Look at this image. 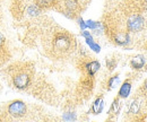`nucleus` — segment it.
Segmentation results:
<instances>
[{"label":"nucleus","instance_id":"2","mask_svg":"<svg viewBox=\"0 0 147 122\" xmlns=\"http://www.w3.org/2000/svg\"><path fill=\"white\" fill-rule=\"evenodd\" d=\"M8 114L14 118H20L26 113V105L22 101H14L8 105Z\"/></svg>","mask_w":147,"mask_h":122},{"label":"nucleus","instance_id":"4","mask_svg":"<svg viewBox=\"0 0 147 122\" xmlns=\"http://www.w3.org/2000/svg\"><path fill=\"white\" fill-rule=\"evenodd\" d=\"M128 28L131 32H138L144 27V18L139 15H132L128 19Z\"/></svg>","mask_w":147,"mask_h":122},{"label":"nucleus","instance_id":"12","mask_svg":"<svg viewBox=\"0 0 147 122\" xmlns=\"http://www.w3.org/2000/svg\"><path fill=\"white\" fill-rule=\"evenodd\" d=\"M85 24H86V27H90V28H92V30H95V28L98 26V24H97V23H94L93 20H87Z\"/></svg>","mask_w":147,"mask_h":122},{"label":"nucleus","instance_id":"13","mask_svg":"<svg viewBox=\"0 0 147 122\" xmlns=\"http://www.w3.org/2000/svg\"><path fill=\"white\" fill-rule=\"evenodd\" d=\"M118 80H119L118 76H114V77H112V78L110 79V82H109V86H110V88L114 87V85H115V83H118Z\"/></svg>","mask_w":147,"mask_h":122},{"label":"nucleus","instance_id":"3","mask_svg":"<svg viewBox=\"0 0 147 122\" xmlns=\"http://www.w3.org/2000/svg\"><path fill=\"white\" fill-rule=\"evenodd\" d=\"M30 82H31L30 75L24 71H19L13 77V84L17 89H25L30 85Z\"/></svg>","mask_w":147,"mask_h":122},{"label":"nucleus","instance_id":"5","mask_svg":"<svg viewBox=\"0 0 147 122\" xmlns=\"http://www.w3.org/2000/svg\"><path fill=\"white\" fill-rule=\"evenodd\" d=\"M144 65H145V58L143 55H137L131 61V66L135 69H140L144 67Z\"/></svg>","mask_w":147,"mask_h":122},{"label":"nucleus","instance_id":"1","mask_svg":"<svg viewBox=\"0 0 147 122\" xmlns=\"http://www.w3.org/2000/svg\"><path fill=\"white\" fill-rule=\"evenodd\" d=\"M70 43L71 40L66 34H58L53 38V48L57 51H61V52L68 51L70 49Z\"/></svg>","mask_w":147,"mask_h":122},{"label":"nucleus","instance_id":"6","mask_svg":"<svg viewBox=\"0 0 147 122\" xmlns=\"http://www.w3.org/2000/svg\"><path fill=\"white\" fill-rule=\"evenodd\" d=\"M130 90H131V85L129 84L128 82L127 83H123L121 88H120V90H119V96L122 97V98L128 97L129 94H130Z\"/></svg>","mask_w":147,"mask_h":122},{"label":"nucleus","instance_id":"9","mask_svg":"<svg viewBox=\"0 0 147 122\" xmlns=\"http://www.w3.org/2000/svg\"><path fill=\"white\" fill-rule=\"evenodd\" d=\"M100 68V63L97 61H92L87 65V71L90 72V75H94Z\"/></svg>","mask_w":147,"mask_h":122},{"label":"nucleus","instance_id":"8","mask_svg":"<svg viewBox=\"0 0 147 122\" xmlns=\"http://www.w3.org/2000/svg\"><path fill=\"white\" fill-rule=\"evenodd\" d=\"M55 0H35V3L38 8H49L53 6Z\"/></svg>","mask_w":147,"mask_h":122},{"label":"nucleus","instance_id":"14","mask_svg":"<svg viewBox=\"0 0 147 122\" xmlns=\"http://www.w3.org/2000/svg\"><path fill=\"white\" fill-rule=\"evenodd\" d=\"M130 111L131 113H137L138 112V104L136 102H132L131 105H130Z\"/></svg>","mask_w":147,"mask_h":122},{"label":"nucleus","instance_id":"11","mask_svg":"<svg viewBox=\"0 0 147 122\" xmlns=\"http://www.w3.org/2000/svg\"><path fill=\"white\" fill-rule=\"evenodd\" d=\"M5 43H6V38L5 36L0 33V54L3 53V48H5Z\"/></svg>","mask_w":147,"mask_h":122},{"label":"nucleus","instance_id":"10","mask_svg":"<svg viewBox=\"0 0 147 122\" xmlns=\"http://www.w3.org/2000/svg\"><path fill=\"white\" fill-rule=\"evenodd\" d=\"M86 43L90 45V48L92 49L93 51H95V52H97V53L101 51L100 45H98V44H96V43L93 41V38H92V40H86Z\"/></svg>","mask_w":147,"mask_h":122},{"label":"nucleus","instance_id":"15","mask_svg":"<svg viewBox=\"0 0 147 122\" xmlns=\"http://www.w3.org/2000/svg\"><path fill=\"white\" fill-rule=\"evenodd\" d=\"M79 25H80V27H82V30H83V31L86 28V24H85V22H84L82 18L79 19Z\"/></svg>","mask_w":147,"mask_h":122},{"label":"nucleus","instance_id":"7","mask_svg":"<svg viewBox=\"0 0 147 122\" xmlns=\"http://www.w3.org/2000/svg\"><path fill=\"white\" fill-rule=\"evenodd\" d=\"M103 106H104L103 98L102 97H98L94 102V104H93V112H94V114H100L102 112V110H103Z\"/></svg>","mask_w":147,"mask_h":122}]
</instances>
